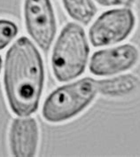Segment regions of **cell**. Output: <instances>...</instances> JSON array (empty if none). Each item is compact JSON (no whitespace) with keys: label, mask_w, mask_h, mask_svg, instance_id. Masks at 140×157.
I'll use <instances>...</instances> for the list:
<instances>
[{"label":"cell","mask_w":140,"mask_h":157,"mask_svg":"<svg viewBox=\"0 0 140 157\" xmlns=\"http://www.w3.org/2000/svg\"><path fill=\"white\" fill-rule=\"evenodd\" d=\"M44 81L40 52L28 37H20L6 56L4 87L11 110L19 116L36 111Z\"/></svg>","instance_id":"1"},{"label":"cell","mask_w":140,"mask_h":157,"mask_svg":"<svg viewBox=\"0 0 140 157\" xmlns=\"http://www.w3.org/2000/svg\"><path fill=\"white\" fill-rule=\"evenodd\" d=\"M90 47L80 25L70 22L63 28L51 53V67L59 82H67L84 72Z\"/></svg>","instance_id":"2"},{"label":"cell","mask_w":140,"mask_h":157,"mask_svg":"<svg viewBox=\"0 0 140 157\" xmlns=\"http://www.w3.org/2000/svg\"><path fill=\"white\" fill-rule=\"evenodd\" d=\"M98 93L97 81L82 78L54 90L43 106V117L49 123L66 122L79 115L94 100Z\"/></svg>","instance_id":"3"},{"label":"cell","mask_w":140,"mask_h":157,"mask_svg":"<svg viewBox=\"0 0 140 157\" xmlns=\"http://www.w3.org/2000/svg\"><path fill=\"white\" fill-rule=\"evenodd\" d=\"M136 17L129 8L103 13L91 25L89 37L94 47L107 46L125 40L134 29Z\"/></svg>","instance_id":"4"},{"label":"cell","mask_w":140,"mask_h":157,"mask_svg":"<svg viewBox=\"0 0 140 157\" xmlns=\"http://www.w3.org/2000/svg\"><path fill=\"white\" fill-rule=\"evenodd\" d=\"M23 11L28 35L42 50L48 51L57 31L56 18L51 1L25 0Z\"/></svg>","instance_id":"5"},{"label":"cell","mask_w":140,"mask_h":157,"mask_svg":"<svg viewBox=\"0 0 140 157\" xmlns=\"http://www.w3.org/2000/svg\"><path fill=\"white\" fill-rule=\"evenodd\" d=\"M139 59V51L131 44L95 52L91 56L89 69L91 74L107 76L126 71Z\"/></svg>","instance_id":"6"},{"label":"cell","mask_w":140,"mask_h":157,"mask_svg":"<svg viewBox=\"0 0 140 157\" xmlns=\"http://www.w3.org/2000/svg\"><path fill=\"white\" fill-rule=\"evenodd\" d=\"M39 142V128L33 117L16 118L9 131V147L13 155L32 157L36 155Z\"/></svg>","instance_id":"7"},{"label":"cell","mask_w":140,"mask_h":157,"mask_svg":"<svg viewBox=\"0 0 140 157\" xmlns=\"http://www.w3.org/2000/svg\"><path fill=\"white\" fill-rule=\"evenodd\" d=\"M139 86L138 77L130 74L97 81L98 93L107 97L126 96L137 91Z\"/></svg>","instance_id":"8"},{"label":"cell","mask_w":140,"mask_h":157,"mask_svg":"<svg viewBox=\"0 0 140 157\" xmlns=\"http://www.w3.org/2000/svg\"><path fill=\"white\" fill-rule=\"evenodd\" d=\"M68 15L83 25L89 24L98 9L92 0H62Z\"/></svg>","instance_id":"9"},{"label":"cell","mask_w":140,"mask_h":157,"mask_svg":"<svg viewBox=\"0 0 140 157\" xmlns=\"http://www.w3.org/2000/svg\"><path fill=\"white\" fill-rule=\"evenodd\" d=\"M18 33L17 25L8 20H0V50L9 44Z\"/></svg>","instance_id":"10"},{"label":"cell","mask_w":140,"mask_h":157,"mask_svg":"<svg viewBox=\"0 0 140 157\" xmlns=\"http://www.w3.org/2000/svg\"><path fill=\"white\" fill-rule=\"evenodd\" d=\"M98 4L102 6L111 7V6H131L135 0H95Z\"/></svg>","instance_id":"11"},{"label":"cell","mask_w":140,"mask_h":157,"mask_svg":"<svg viewBox=\"0 0 140 157\" xmlns=\"http://www.w3.org/2000/svg\"><path fill=\"white\" fill-rule=\"evenodd\" d=\"M1 67H2V58L0 56V71H1Z\"/></svg>","instance_id":"12"}]
</instances>
